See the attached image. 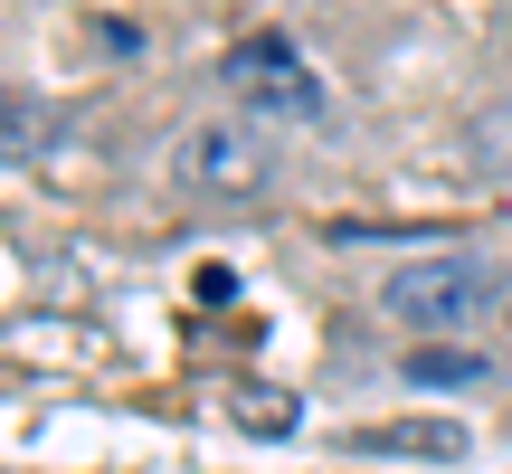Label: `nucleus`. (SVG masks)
I'll return each mask as SVG.
<instances>
[{
	"instance_id": "nucleus-1",
	"label": "nucleus",
	"mask_w": 512,
	"mask_h": 474,
	"mask_svg": "<svg viewBox=\"0 0 512 474\" xmlns=\"http://www.w3.org/2000/svg\"><path fill=\"white\" fill-rule=\"evenodd\" d=\"M380 304L399 313L408 332H427V342H446V332H475L503 313V266L475 247H437V256H408V266H389Z\"/></svg>"
},
{
	"instance_id": "nucleus-2",
	"label": "nucleus",
	"mask_w": 512,
	"mask_h": 474,
	"mask_svg": "<svg viewBox=\"0 0 512 474\" xmlns=\"http://www.w3.org/2000/svg\"><path fill=\"white\" fill-rule=\"evenodd\" d=\"M171 171H181L190 200H266L275 190V143L247 124V114H209L171 143Z\"/></svg>"
},
{
	"instance_id": "nucleus-3",
	"label": "nucleus",
	"mask_w": 512,
	"mask_h": 474,
	"mask_svg": "<svg viewBox=\"0 0 512 474\" xmlns=\"http://www.w3.org/2000/svg\"><path fill=\"white\" fill-rule=\"evenodd\" d=\"M219 76H228V86L247 95L256 114H294V124H313V114H323V76H313L304 57H294V38H275V29L238 38Z\"/></svg>"
},
{
	"instance_id": "nucleus-4",
	"label": "nucleus",
	"mask_w": 512,
	"mask_h": 474,
	"mask_svg": "<svg viewBox=\"0 0 512 474\" xmlns=\"http://www.w3.org/2000/svg\"><path fill=\"white\" fill-rule=\"evenodd\" d=\"M370 456H427V465H456L465 456V427L456 418H389V427H361Z\"/></svg>"
},
{
	"instance_id": "nucleus-5",
	"label": "nucleus",
	"mask_w": 512,
	"mask_h": 474,
	"mask_svg": "<svg viewBox=\"0 0 512 474\" xmlns=\"http://www.w3.org/2000/svg\"><path fill=\"white\" fill-rule=\"evenodd\" d=\"M408 380H484V361H475V351H437V342H427V351H408Z\"/></svg>"
},
{
	"instance_id": "nucleus-6",
	"label": "nucleus",
	"mask_w": 512,
	"mask_h": 474,
	"mask_svg": "<svg viewBox=\"0 0 512 474\" xmlns=\"http://www.w3.org/2000/svg\"><path fill=\"white\" fill-rule=\"evenodd\" d=\"M238 418H247V427H275V437H285V427H294V399H275V408H266V399H238Z\"/></svg>"
}]
</instances>
